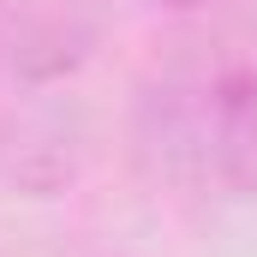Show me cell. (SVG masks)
<instances>
[{"label": "cell", "mask_w": 257, "mask_h": 257, "mask_svg": "<svg viewBox=\"0 0 257 257\" xmlns=\"http://www.w3.org/2000/svg\"><path fill=\"white\" fill-rule=\"evenodd\" d=\"M102 42V0H0V72L18 90H54Z\"/></svg>", "instance_id": "7a4b0ae2"}, {"label": "cell", "mask_w": 257, "mask_h": 257, "mask_svg": "<svg viewBox=\"0 0 257 257\" xmlns=\"http://www.w3.org/2000/svg\"><path fill=\"white\" fill-rule=\"evenodd\" d=\"M132 144L150 180L180 197H257V0L180 6L138 78Z\"/></svg>", "instance_id": "6da1fadb"}]
</instances>
